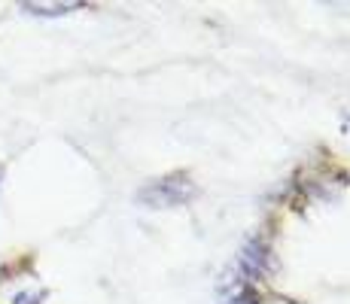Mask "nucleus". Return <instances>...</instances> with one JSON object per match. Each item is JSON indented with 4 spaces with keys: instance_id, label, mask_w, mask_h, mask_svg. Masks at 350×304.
Masks as SVG:
<instances>
[{
    "instance_id": "nucleus-1",
    "label": "nucleus",
    "mask_w": 350,
    "mask_h": 304,
    "mask_svg": "<svg viewBox=\"0 0 350 304\" xmlns=\"http://www.w3.org/2000/svg\"><path fill=\"white\" fill-rule=\"evenodd\" d=\"M79 3H55V6H46V3H25L22 10L33 12V16H62L67 10H77Z\"/></svg>"
},
{
    "instance_id": "nucleus-2",
    "label": "nucleus",
    "mask_w": 350,
    "mask_h": 304,
    "mask_svg": "<svg viewBox=\"0 0 350 304\" xmlns=\"http://www.w3.org/2000/svg\"><path fill=\"white\" fill-rule=\"evenodd\" d=\"M156 192H159V198L152 201V204H177V201H183V198H186L183 192H174V182H171V180L159 182Z\"/></svg>"
}]
</instances>
